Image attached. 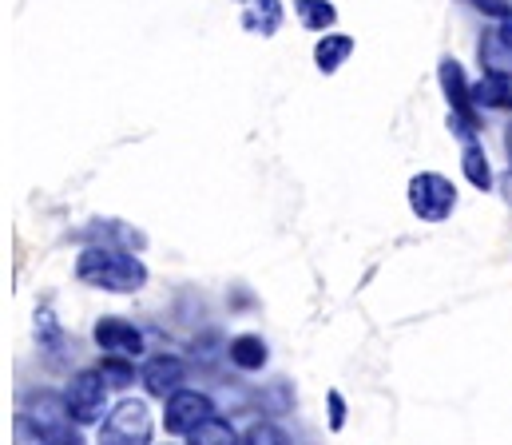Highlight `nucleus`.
Listing matches in <instances>:
<instances>
[{
  "label": "nucleus",
  "mask_w": 512,
  "mask_h": 445,
  "mask_svg": "<svg viewBox=\"0 0 512 445\" xmlns=\"http://www.w3.org/2000/svg\"><path fill=\"white\" fill-rule=\"evenodd\" d=\"M76 279L88 283V287H100V291H112V295H131L147 283V267L128 255V251H116V247H88L80 259H76Z\"/></svg>",
  "instance_id": "1"
},
{
  "label": "nucleus",
  "mask_w": 512,
  "mask_h": 445,
  "mask_svg": "<svg viewBox=\"0 0 512 445\" xmlns=\"http://www.w3.org/2000/svg\"><path fill=\"white\" fill-rule=\"evenodd\" d=\"M409 207L425 223H445L457 211V187L437 171H421L409 179Z\"/></svg>",
  "instance_id": "2"
},
{
  "label": "nucleus",
  "mask_w": 512,
  "mask_h": 445,
  "mask_svg": "<svg viewBox=\"0 0 512 445\" xmlns=\"http://www.w3.org/2000/svg\"><path fill=\"white\" fill-rule=\"evenodd\" d=\"M100 445H151V410L139 398H124L100 426Z\"/></svg>",
  "instance_id": "3"
},
{
  "label": "nucleus",
  "mask_w": 512,
  "mask_h": 445,
  "mask_svg": "<svg viewBox=\"0 0 512 445\" xmlns=\"http://www.w3.org/2000/svg\"><path fill=\"white\" fill-rule=\"evenodd\" d=\"M24 422L44 438V445H84L80 430L72 426L76 418L68 414V402H60L52 394H40L36 406H24Z\"/></svg>",
  "instance_id": "4"
},
{
  "label": "nucleus",
  "mask_w": 512,
  "mask_h": 445,
  "mask_svg": "<svg viewBox=\"0 0 512 445\" xmlns=\"http://www.w3.org/2000/svg\"><path fill=\"white\" fill-rule=\"evenodd\" d=\"M64 402H68V414L80 426H92L104 414V406H108V378H104V370H80L68 382Z\"/></svg>",
  "instance_id": "5"
},
{
  "label": "nucleus",
  "mask_w": 512,
  "mask_h": 445,
  "mask_svg": "<svg viewBox=\"0 0 512 445\" xmlns=\"http://www.w3.org/2000/svg\"><path fill=\"white\" fill-rule=\"evenodd\" d=\"M215 414V402L207 398V394H199V390H175L171 398H167V410H163V430L167 434H191L199 422H207Z\"/></svg>",
  "instance_id": "6"
},
{
  "label": "nucleus",
  "mask_w": 512,
  "mask_h": 445,
  "mask_svg": "<svg viewBox=\"0 0 512 445\" xmlns=\"http://www.w3.org/2000/svg\"><path fill=\"white\" fill-rule=\"evenodd\" d=\"M96 342H100V350L131 358V362L143 354V334L131 326L128 318H100L96 322Z\"/></svg>",
  "instance_id": "7"
},
{
  "label": "nucleus",
  "mask_w": 512,
  "mask_h": 445,
  "mask_svg": "<svg viewBox=\"0 0 512 445\" xmlns=\"http://www.w3.org/2000/svg\"><path fill=\"white\" fill-rule=\"evenodd\" d=\"M183 378H187V370H183V362H179L175 354H159V358H151V362L143 366V386H147V394H151V398H163V402L183 386Z\"/></svg>",
  "instance_id": "8"
},
{
  "label": "nucleus",
  "mask_w": 512,
  "mask_h": 445,
  "mask_svg": "<svg viewBox=\"0 0 512 445\" xmlns=\"http://www.w3.org/2000/svg\"><path fill=\"white\" fill-rule=\"evenodd\" d=\"M481 68L512 80V20H501V24L481 40Z\"/></svg>",
  "instance_id": "9"
},
{
  "label": "nucleus",
  "mask_w": 512,
  "mask_h": 445,
  "mask_svg": "<svg viewBox=\"0 0 512 445\" xmlns=\"http://www.w3.org/2000/svg\"><path fill=\"white\" fill-rule=\"evenodd\" d=\"M243 28L255 36H274L282 28V0H235Z\"/></svg>",
  "instance_id": "10"
},
{
  "label": "nucleus",
  "mask_w": 512,
  "mask_h": 445,
  "mask_svg": "<svg viewBox=\"0 0 512 445\" xmlns=\"http://www.w3.org/2000/svg\"><path fill=\"white\" fill-rule=\"evenodd\" d=\"M350 52H354V36H346V32H326V36L314 44V64H318L326 76H334V72L350 60Z\"/></svg>",
  "instance_id": "11"
},
{
  "label": "nucleus",
  "mask_w": 512,
  "mask_h": 445,
  "mask_svg": "<svg viewBox=\"0 0 512 445\" xmlns=\"http://www.w3.org/2000/svg\"><path fill=\"white\" fill-rule=\"evenodd\" d=\"M473 104L477 108H512V80L497 76V72H485L473 84Z\"/></svg>",
  "instance_id": "12"
},
{
  "label": "nucleus",
  "mask_w": 512,
  "mask_h": 445,
  "mask_svg": "<svg viewBox=\"0 0 512 445\" xmlns=\"http://www.w3.org/2000/svg\"><path fill=\"white\" fill-rule=\"evenodd\" d=\"M227 354H231V362H235L239 370H247V374L262 370V366H266V358H270V354H266V342H262L258 334H239V338L231 342V350H227Z\"/></svg>",
  "instance_id": "13"
},
{
  "label": "nucleus",
  "mask_w": 512,
  "mask_h": 445,
  "mask_svg": "<svg viewBox=\"0 0 512 445\" xmlns=\"http://www.w3.org/2000/svg\"><path fill=\"white\" fill-rule=\"evenodd\" d=\"M461 171H465V179L477 187V191H489L493 187V167H489V155H485V148L481 144H465V151H461Z\"/></svg>",
  "instance_id": "14"
},
{
  "label": "nucleus",
  "mask_w": 512,
  "mask_h": 445,
  "mask_svg": "<svg viewBox=\"0 0 512 445\" xmlns=\"http://www.w3.org/2000/svg\"><path fill=\"white\" fill-rule=\"evenodd\" d=\"M187 445H239V434H235V426H231L227 418L211 414L207 422H199V426L187 434Z\"/></svg>",
  "instance_id": "15"
},
{
  "label": "nucleus",
  "mask_w": 512,
  "mask_h": 445,
  "mask_svg": "<svg viewBox=\"0 0 512 445\" xmlns=\"http://www.w3.org/2000/svg\"><path fill=\"white\" fill-rule=\"evenodd\" d=\"M294 12L310 32H326L338 20V8L330 0H294Z\"/></svg>",
  "instance_id": "16"
},
{
  "label": "nucleus",
  "mask_w": 512,
  "mask_h": 445,
  "mask_svg": "<svg viewBox=\"0 0 512 445\" xmlns=\"http://www.w3.org/2000/svg\"><path fill=\"white\" fill-rule=\"evenodd\" d=\"M100 370H104V378H108V386H131L135 382V366H131V358H120V354H108L104 362H100Z\"/></svg>",
  "instance_id": "17"
},
{
  "label": "nucleus",
  "mask_w": 512,
  "mask_h": 445,
  "mask_svg": "<svg viewBox=\"0 0 512 445\" xmlns=\"http://www.w3.org/2000/svg\"><path fill=\"white\" fill-rule=\"evenodd\" d=\"M36 338H40V346H44L48 354H56V346L64 342V330L56 326V318H52L48 310H36Z\"/></svg>",
  "instance_id": "18"
},
{
  "label": "nucleus",
  "mask_w": 512,
  "mask_h": 445,
  "mask_svg": "<svg viewBox=\"0 0 512 445\" xmlns=\"http://www.w3.org/2000/svg\"><path fill=\"white\" fill-rule=\"evenodd\" d=\"M243 445H290L286 430H278L274 422H255L247 434H243Z\"/></svg>",
  "instance_id": "19"
},
{
  "label": "nucleus",
  "mask_w": 512,
  "mask_h": 445,
  "mask_svg": "<svg viewBox=\"0 0 512 445\" xmlns=\"http://www.w3.org/2000/svg\"><path fill=\"white\" fill-rule=\"evenodd\" d=\"M477 12L497 16V20H512V0H469Z\"/></svg>",
  "instance_id": "20"
},
{
  "label": "nucleus",
  "mask_w": 512,
  "mask_h": 445,
  "mask_svg": "<svg viewBox=\"0 0 512 445\" xmlns=\"http://www.w3.org/2000/svg\"><path fill=\"white\" fill-rule=\"evenodd\" d=\"M346 426V402L338 390H330V430H342Z\"/></svg>",
  "instance_id": "21"
},
{
  "label": "nucleus",
  "mask_w": 512,
  "mask_h": 445,
  "mask_svg": "<svg viewBox=\"0 0 512 445\" xmlns=\"http://www.w3.org/2000/svg\"><path fill=\"white\" fill-rule=\"evenodd\" d=\"M16 445H44V438H40V434L20 418V422H16Z\"/></svg>",
  "instance_id": "22"
},
{
  "label": "nucleus",
  "mask_w": 512,
  "mask_h": 445,
  "mask_svg": "<svg viewBox=\"0 0 512 445\" xmlns=\"http://www.w3.org/2000/svg\"><path fill=\"white\" fill-rule=\"evenodd\" d=\"M505 148H509V163H512V128L505 132Z\"/></svg>",
  "instance_id": "23"
}]
</instances>
